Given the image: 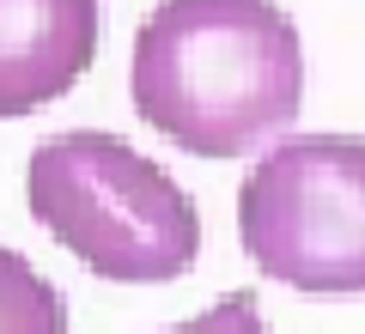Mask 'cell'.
<instances>
[{
    "label": "cell",
    "mask_w": 365,
    "mask_h": 334,
    "mask_svg": "<svg viewBox=\"0 0 365 334\" xmlns=\"http://www.w3.org/2000/svg\"><path fill=\"white\" fill-rule=\"evenodd\" d=\"M128 91L146 128L182 152H256L299 122V25L268 0H165L134 37Z\"/></svg>",
    "instance_id": "1"
},
{
    "label": "cell",
    "mask_w": 365,
    "mask_h": 334,
    "mask_svg": "<svg viewBox=\"0 0 365 334\" xmlns=\"http://www.w3.org/2000/svg\"><path fill=\"white\" fill-rule=\"evenodd\" d=\"M25 201L37 225L116 286L182 280L201 256V213L170 170L98 128L55 134L25 165Z\"/></svg>",
    "instance_id": "2"
},
{
    "label": "cell",
    "mask_w": 365,
    "mask_h": 334,
    "mask_svg": "<svg viewBox=\"0 0 365 334\" xmlns=\"http://www.w3.org/2000/svg\"><path fill=\"white\" fill-rule=\"evenodd\" d=\"M237 237L268 280L311 298L365 292V140H280L237 189Z\"/></svg>",
    "instance_id": "3"
},
{
    "label": "cell",
    "mask_w": 365,
    "mask_h": 334,
    "mask_svg": "<svg viewBox=\"0 0 365 334\" xmlns=\"http://www.w3.org/2000/svg\"><path fill=\"white\" fill-rule=\"evenodd\" d=\"M98 61L91 0H0V116L67 98Z\"/></svg>",
    "instance_id": "4"
},
{
    "label": "cell",
    "mask_w": 365,
    "mask_h": 334,
    "mask_svg": "<svg viewBox=\"0 0 365 334\" xmlns=\"http://www.w3.org/2000/svg\"><path fill=\"white\" fill-rule=\"evenodd\" d=\"M0 334H67L61 286H49L19 249H0Z\"/></svg>",
    "instance_id": "5"
},
{
    "label": "cell",
    "mask_w": 365,
    "mask_h": 334,
    "mask_svg": "<svg viewBox=\"0 0 365 334\" xmlns=\"http://www.w3.org/2000/svg\"><path fill=\"white\" fill-rule=\"evenodd\" d=\"M165 334H268V328H262L256 292H225L213 310H201V316L177 322V328H165Z\"/></svg>",
    "instance_id": "6"
}]
</instances>
